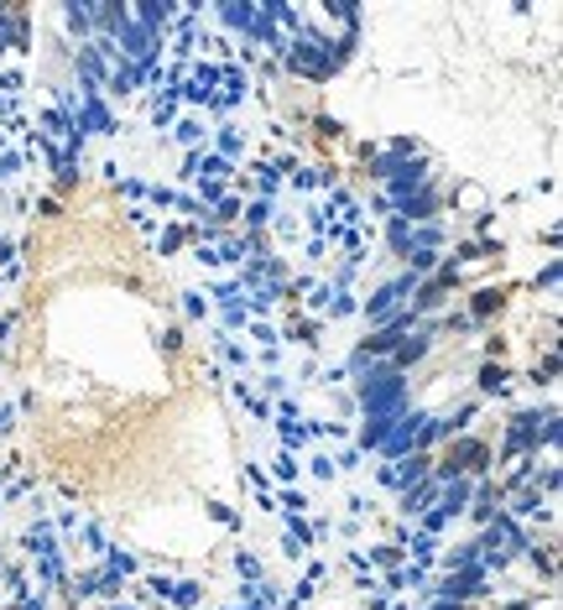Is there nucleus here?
<instances>
[{
	"label": "nucleus",
	"instance_id": "aec40b11",
	"mask_svg": "<svg viewBox=\"0 0 563 610\" xmlns=\"http://www.w3.org/2000/svg\"><path fill=\"white\" fill-rule=\"evenodd\" d=\"M183 313H188V319H204V313H209V298H199V292H183Z\"/></svg>",
	"mask_w": 563,
	"mask_h": 610
},
{
	"label": "nucleus",
	"instance_id": "ddd939ff",
	"mask_svg": "<svg viewBox=\"0 0 563 610\" xmlns=\"http://www.w3.org/2000/svg\"><path fill=\"white\" fill-rule=\"evenodd\" d=\"M298 470H303V464H298L292 454H277L272 459V480H277V486H292V480H298Z\"/></svg>",
	"mask_w": 563,
	"mask_h": 610
},
{
	"label": "nucleus",
	"instance_id": "f8f14e48",
	"mask_svg": "<svg viewBox=\"0 0 563 610\" xmlns=\"http://www.w3.org/2000/svg\"><path fill=\"white\" fill-rule=\"evenodd\" d=\"M386 246H392V256L396 261H402V256H408V220H386Z\"/></svg>",
	"mask_w": 563,
	"mask_h": 610
},
{
	"label": "nucleus",
	"instance_id": "a211bd4d",
	"mask_svg": "<svg viewBox=\"0 0 563 610\" xmlns=\"http://www.w3.org/2000/svg\"><path fill=\"white\" fill-rule=\"evenodd\" d=\"M220 344H224V339H220ZM224 360H230L235 371H245V366H251V350H245V344H224Z\"/></svg>",
	"mask_w": 563,
	"mask_h": 610
},
{
	"label": "nucleus",
	"instance_id": "6ab92c4d",
	"mask_svg": "<svg viewBox=\"0 0 563 610\" xmlns=\"http://www.w3.org/2000/svg\"><path fill=\"white\" fill-rule=\"evenodd\" d=\"M115 193L120 199H147V183H141V178H120Z\"/></svg>",
	"mask_w": 563,
	"mask_h": 610
},
{
	"label": "nucleus",
	"instance_id": "dca6fc26",
	"mask_svg": "<svg viewBox=\"0 0 563 610\" xmlns=\"http://www.w3.org/2000/svg\"><path fill=\"white\" fill-rule=\"evenodd\" d=\"M277 501L288 507V517H303V511H308V496H303V491H292V486H288L282 496H277Z\"/></svg>",
	"mask_w": 563,
	"mask_h": 610
},
{
	"label": "nucleus",
	"instance_id": "5701e85b",
	"mask_svg": "<svg viewBox=\"0 0 563 610\" xmlns=\"http://www.w3.org/2000/svg\"><path fill=\"white\" fill-rule=\"evenodd\" d=\"M0 288H6V277H0Z\"/></svg>",
	"mask_w": 563,
	"mask_h": 610
},
{
	"label": "nucleus",
	"instance_id": "4be33fe9",
	"mask_svg": "<svg viewBox=\"0 0 563 610\" xmlns=\"http://www.w3.org/2000/svg\"><path fill=\"white\" fill-rule=\"evenodd\" d=\"M6 563H11V559H6V548H0V574H6Z\"/></svg>",
	"mask_w": 563,
	"mask_h": 610
},
{
	"label": "nucleus",
	"instance_id": "20e7f679",
	"mask_svg": "<svg viewBox=\"0 0 563 610\" xmlns=\"http://www.w3.org/2000/svg\"><path fill=\"white\" fill-rule=\"evenodd\" d=\"M475 391L480 397H506V391H512V366H506V360H480Z\"/></svg>",
	"mask_w": 563,
	"mask_h": 610
},
{
	"label": "nucleus",
	"instance_id": "423d86ee",
	"mask_svg": "<svg viewBox=\"0 0 563 610\" xmlns=\"http://www.w3.org/2000/svg\"><path fill=\"white\" fill-rule=\"evenodd\" d=\"M172 141H178V147H188V152H199V141H209V120H199L193 110H188V116H178V120H172Z\"/></svg>",
	"mask_w": 563,
	"mask_h": 610
},
{
	"label": "nucleus",
	"instance_id": "1a4fd4ad",
	"mask_svg": "<svg viewBox=\"0 0 563 610\" xmlns=\"http://www.w3.org/2000/svg\"><path fill=\"white\" fill-rule=\"evenodd\" d=\"M527 381H532V387H547V391L559 387V350H543V356L532 360V376H527Z\"/></svg>",
	"mask_w": 563,
	"mask_h": 610
},
{
	"label": "nucleus",
	"instance_id": "9d476101",
	"mask_svg": "<svg viewBox=\"0 0 563 610\" xmlns=\"http://www.w3.org/2000/svg\"><path fill=\"white\" fill-rule=\"evenodd\" d=\"M235 574H240V584H261V579H267V569H261V559L257 553H245V548H235Z\"/></svg>",
	"mask_w": 563,
	"mask_h": 610
},
{
	"label": "nucleus",
	"instance_id": "4468645a",
	"mask_svg": "<svg viewBox=\"0 0 563 610\" xmlns=\"http://www.w3.org/2000/svg\"><path fill=\"white\" fill-rule=\"evenodd\" d=\"M245 323H251V308L240 303V298H230L224 303V329H245Z\"/></svg>",
	"mask_w": 563,
	"mask_h": 610
},
{
	"label": "nucleus",
	"instance_id": "9b49d317",
	"mask_svg": "<svg viewBox=\"0 0 563 610\" xmlns=\"http://www.w3.org/2000/svg\"><path fill=\"white\" fill-rule=\"evenodd\" d=\"M157 356H162V360L183 356V329H178V323H168V329H157Z\"/></svg>",
	"mask_w": 563,
	"mask_h": 610
},
{
	"label": "nucleus",
	"instance_id": "6e6552de",
	"mask_svg": "<svg viewBox=\"0 0 563 610\" xmlns=\"http://www.w3.org/2000/svg\"><path fill=\"white\" fill-rule=\"evenodd\" d=\"M245 131L240 126H220V136H214V157H224V162H235V157H245Z\"/></svg>",
	"mask_w": 563,
	"mask_h": 610
},
{
	"label": "nucleus",
	"instance_id": "f03ea898",
	"mask_svg": "<svg viewBox=\"0 0 563 610\" xmlns=\"http://www.w3.org/2000/svg\"><path fill=\"white\" fill-rule=\"evenodd\" d=\"M449 209H454L464 224H480L485 214H495V199H491V188L475 183V178H454V188H449Z\"/></svg>",
	"mask_w": 563,
	"mask_h": 610
},
{
	"label": "nucleus",
	"instance_id": "7ed1b4c3",
	"mask_svg": "<svg viewBox=\"0 0 563 610\" xmlns=\"http://www.w3.org/2000/svg\"><path fill=\"white\" fill-rule=\"evenodd\" d=\"M428 470H433V454H402V459H392V464H381L375 480H381L386 491H408V486L428 480Z\"/></svg>",
	"mask_w": 563,
	"mask_h": 610
},
{
	"label": "nucleus",
	"instance_id": "39448f33",
	"mask_svg": "<svg viewBox=\"0 0 563 610\" xmlns=\"http://www.w3.org/2000/svg\"><path fill=\"white\" fill-rule=\"evenodd\" d=\"M433 501H439V486H433V474L428 480H418V486H408V491H396V511L402 517H423V511H433Z\"/></svg>",
	"mask_w": 563,
	"mask_h": 610
},
{
	"label": "nucleus",
	"instance_id": "f3484780",
	"mask_svg": "<svg viewBox=\"0 0 563 610\" xmlns=\"http://www.w3.org/2000/svg\"><path fill=\"white\" fill-rule=\"evenodd\" d=\"M308 470L319 474V480H334V474H340V470H334V454H313V459H308Z\"/></svg>",
	"mask_w": 563,
	"mask_h": 610
},
{
	"label": "nucleus",
	"instance_id": "2eb2a0df",
	"mask_svg": "<svg viewBox=\"0 0 563 610\" xmlns=\"http://www.w3.org/2000/svg\"><path fill=\"white\" fill-rule=\"evenodd\" d=\"M183 240H188V230H183V224H168V230L157 236V251H162V256H172V251H178V246H183Z\"/></svg>",
	"mask_w": 563,
	"mask_h": 610
},
{
	"label": "nucleus",
	"instance_id": "0eeeda50",
	"mask_svg": "<svg viewBox=\"0 0 563 610\" xmlns=\"http://www.w3.org/2000/svg\"><path fill=\"white\" fill-rule=\"evenodd\" d=\"M168 606L172 610H199V606H204V584H199V579H172Z\"/></svg>",
	"mask_w": 563,
	"mask_h": 610
},
{
	"label": "nucleus",
	"instance_id": "412c9836",
	"mask_svg": "<svg viewBox=\"0 0 563 610\" xmlns=\"http://www.w3.org/2000/svg\"><path fill=\"white\" fill-rule=\"evenodd\" d=\"M282 387H288V381H282V371L261 376V391H267V397H282Z\"/></svg>",
	"mask_w": 563,
	"mask_h": 610
},
{
	"label": "nucleus",
	"instance_id": "f257e3e1",
	"mask_svg": "<svg viewBox=\"0 0 563 610\" xmlns=\"http://www.w3.org/2000/svg\"><path fill=\"white\" fill-rule=\"evenodd\" d=\"M506 308H512V288H506L501 277H491V282H475V288L464 292V313H470V323H475V329L495 323Z\"/></svg>",
	"mask_w": 563,
	"mask_h": 610
}]
</instances>
